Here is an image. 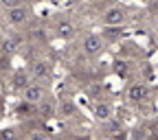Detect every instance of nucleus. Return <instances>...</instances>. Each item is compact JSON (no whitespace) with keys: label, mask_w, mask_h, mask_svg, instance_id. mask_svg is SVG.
Segmentation results:
<instances>
[{"label":"nucleus","mask_w":158,"mask_h":140,"mask_svg":"<svg viewBox=\"0 0 158 140\" xmlns=\"http://www.w3.org/2000/svg\"><path fill=\"white\" fill-rule=\"evenodd\" d=\"M110 129H112V131H118V129H121V125H118L116 121H112V125H110Z\"/></svg>","instance_id":"15"},{"label":"nucleus","mask_w":158,"mask_h":140,"mask_svg":"<svg viewBox=\"0 0 158 140\" xmlns=\"http://www.w3.org/2000/svg\"><path fill=\"white\" fill-rule=\"evenodd\" d=\"M18 44H20V37H15V35L13 37H7L5 42H2V50L5 53H13L18 48Z\"/></svg>","instance_id":"9"},{"label":"nucleus","mask_w":158,"mask_h":140,"mask_svg":"<svg viewBox=\"0 0 158 140\" xmlns=\"http://www.w3.org/2000/svg\"><path fill=\"white\" fill-rule=\"evenodd\" d=\"M27 18H29V13H27V9L24 7H15V9H9V22L11 24H24L27 22Z\"/></svg>","instance_id":"3"},{"label":"nucleus","mask_w":158,"mask_h":140,"mask_svg":"<svg viewBox=\"0 0 158 140\" xmlns=\"http://www.w3.org/2000/svg\"><path fill=\"white\" fill-rule=\"evenodd\" d=\"M0 2H2L5 7H9V9H15V7H20V5H18V0H0Z\"/></svg>","instance_id":"12"},{"label":"nucleus","mask_w":158,"mask_h":140,"mask_svg":"<svg viewBox=\"0 0 158 140\" xmlns=\"http://www.w3.org/2000/svg\"><path fill=\"white\" fill-rule=\"evenodd\" d=\"M13 88H18V90H24V88H27V72L18 70V72L13 74Z\"/></svg>","instance_id":"8"},{"label":"nucleus","mask_w":158,"mask_h":140,"mask_svg":"<svg viewBox=\"0 0 158 140\" xmlns=\"http://www.w3.org/2000/svg\"><path fill=\"white\" fill-rule=\"evenodd\" d=\"M62 112H64V114H73V112H75V107H73V105H70V103H68V105H66V107H64V110H62Z\"/></svg>","instance_id":"14"},{"label":"nucleus","mask_w":158,"mask_h":140,"mask_svg":"<svg viewBox=\"0 0 158 140\" xmlns=\"http://www.w3.org/2000/svg\"><path fill=\"white\" fill-rule=\"evenodd\" d=\"M22 92H24V101L27 103H37L40 98H42V88L40 86H27Z\"/></svg>","instance_id":"4"},{"label":"nucleus","mask_w":158,"mask_h":140,"mask_svg":"<svg viewBox=\"0 0 158 140\" xmlns=\"http://www.w3.org/2000/svg\"><path fill=\"white\" fill-rule=\"evenodd\" d=\"M114 72H116V74H121V77H125V72H127V64H125V62H116V64H114Z\"/></svg>","instance_id":"10"},{"label":"nucleus","mask_w":158,"mask_h":140,"mask_svg":"<svg viewBox=\"0 0 158 140\" xmlns=\"http://www.w3.org/2000/svg\"><path fill=\"white\" fill-rule=\"evenodd\" d=\"M31 140H48V138H46L44 134H33V136H31Z\"/></svg>","instance_id":"13"},{"label":"nucleus","mask_w":158,"mask_h":140,"mask_svg":"<svg viewBox=\"0 0 158 140\" xmlns=\"http://www.w3.org/2000/svg\"><path fill=\"white\" fill-rule=\"evenodd\" d=\"M97 116H99V118H108V116H110V107L103 105V103L97 105Z\"/></svg>","instance_id":"11"},{"label":"nucleus","mask_w":158,"mask_h":140,"mask_svg":"<svg viewBox=\"0 0 158 140\" xmlns=\"http://www.w3.org/2000/svg\"><path fill=\"white\" fill-rule=\"evenodd\" d=\"M73 33H75V26H73L70 22H62V24L57 26V35H59V37H64V39L73 37Z\"/></svg>","instance_id":"6"},{"label":"nucleus","mask_w":158,"mask_h":140,"mask_svg":"<svg viewBox=\"0 0 158 140\" xmlns=\"http://www.w3.org/2000/svg\"><path fill=\"white\" fill-rule=\"evenodd\" d=\"M101 48H103V39L99 37V35H88V37L84 39V50H86V53L94 55V53H99Z\"/></svg>","instance_id":"2"},{"label":"nucleus","mask_w":158,"mask_h":140,"mask_svg":"<svg viewBox=\"0 0 158 140\" xmlns=\"http://www.w3.org/2000/svg\"><path fill=\"white\" fill-rule=\"evenodd\" d=\"M121 22H123V9L114 7V9L106 11V15H103V24L106 26H121Z\"/></svg>","instance_id":"1"},{"label":"nucleus","mask_w":158,"mask_h":140,"mask_svg":"<svg viewBox=\"0 0 158 140\" xmlns=\"http://www.w3.org/2000/svg\"><path fill=\"white\" fill-rule=\"evenodd\" d=\"M0 53H2V50H0ZM0 62H2V55H0Z\"/></svg>","instance_id":"16"},{"label":"nucleus","mask_w":158,"mask_h":140,"mask_svg":"<svg viewBox=\"0 0 158 140\" xmlns=\"http://www.w3.org/2000/svg\"><path fill=\"white\" fill-rule=\"evenodd\" d=\"M33 77H37V79L48 77V64H46V62H37V64L33 66Z\"/></svg>","instance_id":"7"},{"label":"nucleus","mask_w":158,"mask_h":140,"mask_svg":"<svg viewBox=\"0 0 158 140\" xmlns=\"http://www.w3.org/2000/svg\"><path fill=\"white\" fill-rule=\"evenodd\" d=\"M127 96H130V101H145L147 98V88L145 86H132L130 90H127Z\"/></svg>","instance_id":"5"}]
</instances>
